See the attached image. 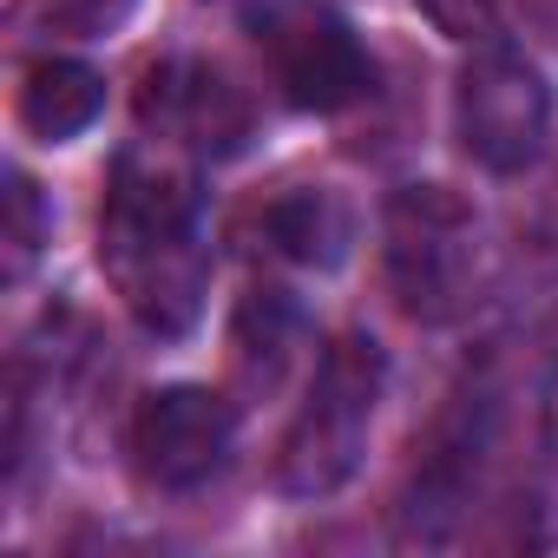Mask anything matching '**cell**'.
Segmentation results:
<instances>
[{"mask_svg":"<svg viewBox=\"0 0 558 558\" xmlns=\"http://www.w3.org/2000/svg\"><path fill=\"white\" fill-rule=\"evenodd\" d=\"M138 119L197 151H236V138L250 132L243 93L217 66H197V60H158L138 86Z\"/></svg>","mask_w":558,"mask_h":558,"instance_id":"cell-7","label":"cell"},{"mask_svg":"<svg viewBox=\"0 0 558 558\" xmlns=\"http://www.w3.org/2000/svg\"><path fill=\"white\" fill-rule=\"evenodd\" d=\"M99 263L151 336H184L210 283L191 178L145 158H119L99 210Z\"/></svg>","mask_w":558,"mask_h":558,"instance_id":"cell-1","label":"cell"},{"mask_svg":"<svg viewBox=\"0 0 558 558\" xmlns=\"http://www.w3.org/2000/svg\"><path fill=\"white\" fill-rule=\"evenodd\" d=\"M421 14L447 34V40H480L493 27V0H421Z\"/></svg>","mask_w":558,"mask_h":558,"instance_id":"cell-13","label":"cell"},{"mask_svg":"<svg viewBox=\"0 0 558 558\" xmlns=\"http://www.w3.org/2000/svg\"><path fill=\"white\" fill-rule=\"evenodd\" d=\"M40 243H47V210H40V191H34V178H8V276L21 283V276L34 269V256H40Z\"/></svg>","mask_w":558,"mask_h":558,"instance_id":"cell-12","label":"cell"},{"mask_svg":"<svg viewBox=\"0 0 558 558\" xmlns=\"http://www.w3.org/2000/svg\"><path fill=\"white\" fill-rule=\"evenodd\" d=\"M290 349H296V310L276 290H256L236 316V336H230L236 381L250 395H276L283 388V368H290Z\"/></svg>","mask_w":558,"mask_h":558,"instance_id":"cell-10","label":"cell"},{"mask_svg":"<svg viewBox=\"0 0 558 558\" xmlns=\"http://www.w3.org/2000/svg\"><path fill=\"white\" fill-rule=\"evenodd\" d=\"M256 236H263L276 256H290V263L329 269V263H342V250H349V210H342L329 191H283V197H269V204L256 210Z\"/></svg>","mask_w":558,"mask_h":558,"instance_id":"cell-8","label":"cell"},{"mask_svg":"<svg viewBox=\"0 0 558 558\" xmlns=\"http://www.w3.org/2000/svg\"><path fill=\"white\" fill-rule=\"evenodd\" d=\"M263 53L290 106L303 112H342L368 93V53L362 40L323 14V8H276L263 21Z\"/></svg>","mask_w":558,"mask_h":558,"instance_id":"cell-6","label":"cell"},{"mask_svg":"<svg viewBox=\"0 0 558 558\" xmlns=\"http://www.w3.org/2000/svg\"><path fill=\"white\" fill-rule=\"evenodd\" d=\"M388 290L414 323H453L480 290V217L447 184H401L381 217Z\"/></svg>","mask_w":558,"mask_h":558,"instance_id":"cell-3","label":"cell"},{"mask_svg":"<svg viewBox=\"0 0 558 558\" xmlns=\"http://www.w3.org/2000/svg\"><path fill=\"white\" fill-rule=\"evenodd\" d=\"M453 132H460L466 158H480L486 171H525V165H538V151H545L551 93H545V80H538L519 53L493 47V53H480V60L460 73Z\"/></svg>","mask_w":558,"mask_h":558,"instance_id":"cell-4","label":"cell"},{"mask_svg":"<svg viewBox=\"0 0 558 558\" xmlns=\"http://www.w3.org/2000/svg\"><path fill=\"white\" fill-rule=\"evenodd\" d=\"M381 349L368 336H342L316 381L303 414L283 434V453H276V486L290 499H329L355 480L362 453H368V427H375V401H381Z\"/></svg>","mask_w":558,"mask_h":558,"instance_id":"cell-2","label":"cell"},{"mask_svg":"<svg viewBox=\"0 0 558 558\" xmlns=\"http://www.w3.org/2000/svg\"><path fill=\"white\" fill-rule=\"evenodd\" d=\"M99 112H106V80L80 60H40L21 86V125L47 145L80 138Z\"/></svg>","mask_w":558,"mask_h":558,"instance_id":"cell-9","label":"cell"},{"mask_svg":"<svg viewBox=\"0 0 558 558\" xmlns=\"http://www.w3.org/2000/svg\"><path fill=\"white\" fill-rule=\"evenodd\" d=\"M138 0H27V21L53 40H106L132 21Z\"/></svg>","mask_w":558,"mask_h":558,"instance_id":"cell-11","label":"cell"},{"mask_svg":"<svg viewBox=\"0 0 558 558\" xmlns=\"http://www.w3.org/2000/svg\"><path fill=\"white\" fill-rule=\"evenodd\" d=\"M236 414L210 388H158L132 414V466L158 493H191L230 460Z\"/></svg>","mask_w":558,"mask_h":558,"instance_id":"cell-5","label":"cell"}]
</instances>
